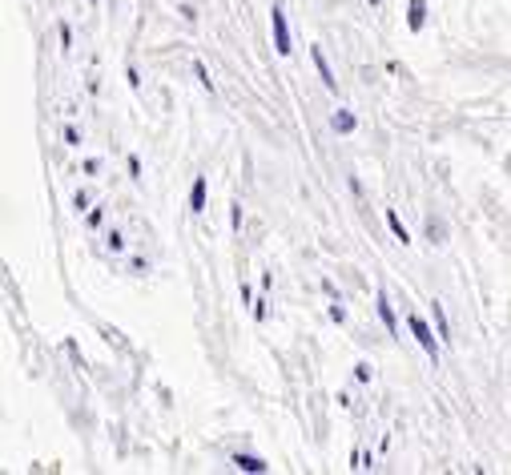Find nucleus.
I'll return each mask as SVG.
<instances>
[{
    "label": "nucleus",
    "mask_w": 511,
    "mask_h": 475,
    "mask_svg": "<svg viewBox=\"0 0 511 475\" xmlns=\"http://www.w3.org/2000/svg\"><path fill=\"white\" fill-rule=\"evenodd\" d=\"M270 25H274V49H278V57H290V25H286V9L282 4H274L270 9Z\"/></svg>",
    "instance_id": "1"
},
{
    "label": "nucleus",
    "mask_w": 511,
    "mask_h": 475,
    "mask_svg": "<svg viewBox=\"0 0 511 475\" xmlns=\"http://www.w3.org/2000/svg\"><path fill=\"white\" fill-rule=\"evenodd\" d=\"M407 326H411V335L419 338V347H423L427 354H431V359H435V363H439V347H435V335L427 330V323H423V318H415V314H411V318H407Z\"/></svg>",
    "instance_id": "2"
},
{
    "label": "nucleus",
    "mask_w": 511,
    "mask_h": 475,
    "mask_svg": "<svg viewBox=\"0 0 511 475\" xmlns=\"http://www.w3.org/2000/svg\"><path fill=\"white\" fill-rule=\"evenodd\" d=\"M234 467H237V471H254V475H262V471H266V463L258 459V455H242V451L234 455Z\"/></svg>",
    "instance_id": "3"
},
{
    "label": "nucleus",
    "mask_w": 511,
    "mask_h": 475,
    "mask_svg": "<svg viewBox=\"0 0 511 475\" xmlns=\"http://www.w3.org/2000/svg\"><path fill=\"white\" fill-rule=\"evenodd\" d=\"M189 210H193V213L206 210V177H198V181H193V189H189Z\"/></svg>",
    "instance_id": "4"
},
{
    "label": "nucleus",
    "mask_w": 511,
    "mask_h": 475,
    "mask_svg": "<svg viewBox=\"0 0 511 475\" xmlns=\"http://www.w3.org/2000/svg\"><path fill=\"white\" fill-rule=\"evenodd\" d=\"M354 125H359V121H354V113H347V109H338L335 117H330V129H335V133H350Z\"/></svg>",
    "instance_id": "5"
},
{
    "label": "nucleus",
    "mask_w": 511,
    "mask_h": 475,
    "mask_svg": "<svg viewBox=\"0 0 511 475\" xmlns=\"http://www.w3.org/2000/svg\"><path fill=\"white\" fill-rule=\"evenodd\" d=\"M310 57H314V65H318V77H322V85H326V89H335V73H330V65H326L322 49H314Z\"/></svg>",
    "instance_id": "6"
},
{
    "label": "nucleus",
    "mask_w": 511,
    "mask_h": 475,
    "mask_svg": "<svg viewBox=\"0 0 511 475\" xmlns=\"http://www.w3.org/2000/svg\"><path fill=\"white\" fill-rule=\"evenodd\" d=\"M407 21H411V28H423V21H427V0H411V13H407Z\"/></svg>",
    "instance_id": "7"
},
{
    "label": "nucleus",
    "mask_w": 511,
    "mask_h": 475,
    "mask_svg": "<svg viewBox=\"0 0 511 475\" xmlns=\"http://www.w3.org/2000/svg\"><path fill=\"white\" fill-rule=\"evenodd\" d=\"M378 318L387 323V330H395V311H391V302L383 298V294H378Z\"/></svg>",
    "instance_id": "8"
},
{
    "label": "nucleus",
    "mask_w": 511,
    "mask_h": 475,
    "mask_svg": "<svg viewBox=\"0 0 511 475\" xmlns=\"http://www.w3.org/2000/svg\"><path fill=\"white\" fill-rule=\"evenodd\" d=\"M387 225H391V234L399 238V242H411V238H407V230H403V222H399V213H387Z\"/></svg>",
    "instance_id": "9"
},
{
    "label": "nucleus",
    "mask_w": 511,
    "mask_h": 475,
    "mask_svg": "<svg viewBox=\"0 0 511 475\" xmlns=\"http://www.w3.org/2000/svg\"><path fill=\"white\" fill-rule=\"evenodd\" d=\"M193 73H198V77H201V85H206V89L213 93V81H210V73H206V65H201V61H193Z\"/></svg>",
    "instance_id": "10"
},
{
    "label": "nucleus",
    "mask_w": 511,
    "mask_h": 475,
    "mask_svg": "<svg viewBox=\"0 0 511 475\" xmlns=\"http://www.w3.org/2000/svg\"><path fill=\"white\" fill-rule=\"evenodd\" d=\"M435 323H439V335H447V318H443V306L435 302Z\"/></svg>",
    "instance_id": "11"
},
{
    "label": "nucleus",
    "mask_w": 511,
    "mask_h": 475,
    "mask_svg": "<svg viewBox=\"0 0 511 475\" xmlns=\"http://www.w3.org/2000/svg\"><path fill=\"white\" fill-rule=\"evenodd\" d=\"M371 4H383V0H371Z\"/></svg>",
    "instance_id": "12"
}]
</instances>
